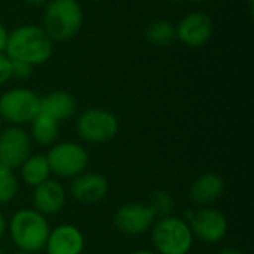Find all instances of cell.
Here are the masks:
<instances>
[{"instance_id": "cell-1", "label": "cell", "mask_w": 254, "mask_h": 254, "mask_svg": "<svg viewBox=\"0 0 254 254\" xmlns=\"http://www.w3.org/2000/svg\"><path fill=\"white\" fill-rule=\"evenodd\" d=\"M54 42L39 25H19L9 31L4 54L12 61H22L30 65L46 63L54 52Z\"/></svg>"}, {"instance_id": "cell-2", "label": "cell", "mask_w": 254, "mask_h": 254, "mask_svg": "<svg viewBox=\"0 0 254 254\" xmlns=\"http://www.w3.org/2000/svg\"><path fill=\"white\" fill-rule=\"evenodd\" d=\"M83 9L77 0H49L43 13V30L52 42H67L82 28Z\"/></svg>"}, {"instance_id": "cell-3", "label": "cell", "mask_w": 254, "mask_h": 254, "mask_svg": "<svg viewBox=\"0 0 254 254\" xmlns=\"http://www.w3.org/2000/svg\"><path fill=\"white\" fill-rule=\"evenodd\" d=\"M7 231L10 240L21 252L33 254L45 249L51 228L45 216L36 210L24 208L10 217Z\"/></svg>"}, {"instance_id": "cell-4", "label": "cell", "mask_w": 254, "mask_h": 254, "mask_svg": "<svg viewBox=\"0 0 254 254\" xmlns=\"http://www.w3.org/2000/svg\"><path fill=\"white\" fill-rule=\"evenodd\" d=\"M150 234L158 254H188L195 240L189 223L174 216L156 219Z\"/></svg>"}, {"instance_id": "cell-5", "label": "cell", "mask_w": 254, "mask_h": 254, "mask_svg": "<svg viewBox=\"0 0 254 254\" xmlns=\"http://www.w3.org/2000/svg\"><path fill=\"white\" fill-rule=\"evenodd\" d=\"M40 112V97L28 88H12L0 95V118L10 125L30 124Z\"/></svg>"}, {"instance_id": "cell-6", "label": "cell", "mask_w": 254, "mask_h": 254, "mask_svg": "<svg viewBox=\"0 0 254 254\" xmlns=\"http://www.w3.org/2000/svg\"><path fill=\"white\" fill-rule=\"evenodd\" d=\"M51 173L61 179H74L85 173L89 164L86 149L74 141L55 143L46 153Z\"/></svg>"}, {"instance_id": "cell-7", "label": "cell", "mask_w": 254, "mask_h": 254, "mask_svg": "<svg viewBox=\"0 0 254 254\" xmlns=\"http://www.w3.org/2000/svg\"><path fill=\"white\" fill-rule=\"evenodd\" d=\"M77 134L91 144H103L113 140L119 131L118 118L106 109H88L82 112L76 122Z\"/></svg>"}, {"instance_id": "cell-8", "label": "cell", "mask_w": 254, "mask_h": 254, "mask_svg": "<svg viewBox=\"0 0 254 254\" xmlns=\"http://www.w3.org/2000/svg\"><path fill=\"white\" fill-rule=\"evenodd\" d=\"M31 155V138L22 127L10 125L0 131V165L16 170Z\"/></svg>"}, {"instance_id": "cell-9", "label": "cell", "mask_w": 254, "mask_h": 254, "mask_svg": "<svg viewBox=\"0 0 254 254\" xmlns=\"http://www.w3.org/2000/svg\"><path fill=\"white\" fill-rule=\"evenodd\" d=\"M156 220V216L149 205L140 202H131L119 207L113 216L115 228L129 237H138L149 232Z\"/></svg>"}, {"instance_id": "cell-10", "label": "cell", "mask_w": 254, "mask_h": 254, "mask_svg": "<svg viewBox=\"0 0 254 254\" xmlns=\"http://www.w3.org/2000/svg\"><path fill=\"white\" fill-rule=\"evenodd\" d=\"M193 238L205 244L220 243L228 234V220L225 214L213 207H202L196 210L188 222Z\"/></svg>"}, {"instance_id": "cell-11", "label": "cell", "mask_w": 254, "mask_h": 254, "mask_svg": "<svg viewBox=\"0 0 254 254\" xmlns=\"http://www.w3.org/2000/svg\"><path fill=\"white\" fill-rule=\"evenodd\" d=\"M214 31L211 18L204 12H190L176 25V39L189 48H199L210 42Z\"/></svg>"}, {"instance_id": "cell-12", "label": "cell", "mask_w": 254, "mask_h": 254, "mask_svg": "<svg viewBox=\"0 0 254 254\" xmlns=\"http://www.w3.org/2000/svg\"><path fill=\"white\" fill-rule=\"evenodd\" d=\"M109 193V182L103 174L85 171L74 177L70 185V195L83 205L101 202Z\"/></svg>"}, {"instance_id": "cell-13", "label": "cell", "mask_w": 254, "mask_h": 254, "mask_svg": "<svg viewBox=\"0 0 254 254\" xmlns=\"http://www.w3.org/2000/svg\"><path fill=\"white\" fill-rule=\"evenodd\" d=\"M43 250L46 254H82L85 250V237L74 225H58L49 231Z\"/></svg>"}, {"instance_id": "cell-14", "label": "cell", "mask_w": 254, "mask_h": 254, "mask_svg": "<svg viewBox=\"0 0 254 254\" xmlns=\"http://www.w3.org/2000/svg\"><path fill=\"white\" fill-rule=\"evenodd\" d=\"M33 210L40 213L42 216H54L60 213L67 201V193L64 186L55 180V179H48L43 183L37 185L33 188Z\"/></svg>"}, {"instance_id": "cell-15", "label": "cell", "mask_w": 254, "mask_h": 254, "mask_svg": "<svg viewBox=\"0 0 254 254\" xmlns=\"http://www.w3.org/2000/svg\"><path fill=\"white\" fill-rule=\"evenodd\" d=\"M225 193V180L216 173H204L195 179L189 189L190 201L198 207H211Z\"/></svg>"}, {"instance_id": "cell-16", "label": "cell", "mask_w": 254, "mask_h": 254, "mask_svg": "<svg viewBox=\"0 0 254 254\" xmlns=\"http://www.w3.org/2000/svg\"><path fill=\"white\" fill-rule=\"evenodd\" d=\"M77 101L67 91H52L40 98V112L57 122L68 121L76 115Z\"/></svg>"}, {"instance_id": "cell-17", "label": "cell", "mask_w": 254, "mask_h": 254, "mask_svg": "<svg viewBox=\"0 0 254 254\" xmlns=\"http://www.w3.org/2000/svg\"><path fill=\"white\" fill-rule=\"evenodd\" d=\"M30 138L39 146H52L60 135V122L43 113H39L30 122Z\"/></svg>"}, {"instance_id": "cell-18", "label": "cell", "mask_w": 254, "mask_h": 254, "mask_svg": "<svg viewBox=\"0 0 254 254\" xmlns=\"http://www.w3.org/2000/svg\"><path fill=\"white\" fill-rule=\"evenodd\" d=\"M19 170L22 182L31 188H36L37 185L48 180L51 174L46 155H30L28 159H25V162L19 167Z\"/></svg>"}, {"instance_id": "cell-19", "label": "cell", "mask_w": 254, "mask_h": 254, "mask_svg": "<svg viewBox=\"0 0 254 254\" xmlns=\"http://www.w3.org/2000/svg\"><path fill=\"white\" fill-rule=\"evenodd\" d=\"M147 40L159 48L170 46L176 39V25H173L167 19H155L149 24L146 30Z\"/></svg>"}, {"instance_id": "cell-20", "label": "cell", "mask_w": 254, "mask_h": 254, "mask_svg": "<svg viewBox=\"0 0 254 254\" xmlns=\"http://www.w3.org/2000/svg\"><path fill=\"white\" fill-rule=\"evenodd\" d=\"M19 182L13 170L0 165V205L12 202L18 193Z\"/></svg>"}, {"instance_id": "cell-21", "label": "cell", "mask_w": 254, "mask_h": 254, "mask_svg": "<svg viewBox=\"0 0 254 254\" xmlns=\"http://www.w3.org/2000/svg\"><path fill=\"white\" fill-rule=\"evenodd\" d=\"M149 207L156 216V219L167 217V216H171V211L174 208V199L171 193H168L167 190H156L150 198Z\"/></svg>"}, {"instance_id": "cell-22", "label": "cell", "mask_w": 254, "mask_h": 254, "mask_svg": "<svg viewBox=\"0 0 254 254\" xmlns=\"http://www.w3.org/2000/svg\"><path fill=\"white\" fill-rule=\"evenodd\" d=\"M31 74H33V65L22 61H12V79L24 80L31 77Z\"/></svg>"}, {"instance_id": "cell-23", "label": "cell", "mask_w": 254, "mask_h": 254, "mask_svg": "<svg viewBox=\"0 0 254 254\" xmlns=\"http://www.w3.org/2000/svg\"><path fill=\"white\" fill-rule=\"evenodd\" d=\"M10 79H12V60L4 52H0V86L7 83Z\"/></svg>"}, {"instance_id": "cell-24", "label": "cell", "mask_w": 254, "mask_h": 254, "mask_svg": "<svg viewBox=\"0 0 254 254\" xmlns=\"http://www.w3.org/2000/svg\"><path fill=\"white\" fill-rule=\"evenodd\" d=\"M7 36H9L7 28L4 27V24H3V22H0V52H4V49H6Z\"/></svg>"}, {"instance_id": "cell-25", "label": "cell", "mask_w": 254, "mask_h": 254, "mask_svg": "<svg viewBox=\"0 0 254 254\" xmlns=\"http://www.w3.org/2000/svg\"><path fill=\"white\" fill-rule=\"evenodd\" d=\"M6 231H7V222H6V217L3 216V213L0 211V241L3 240Z\"/></svg>"}, {"instance_id": "cell-26", "label": "cell", "mask_w": 254, "mask_h": 254, "mask_svg": "<svg viewBox=\"0 0 254 254\" xmlns=\"http://www.w3.org/2000/svg\"><path fill=\"white\" fill-rule=\"evenodd\" d=\"M49 0H24L25 4L33 6V7H40V6H46Z\"/></svg>"}, {"instance_id": "cell-27", "label": "cell", "mask_w": 254, "mask_h": 254, "mask_svg": "<svg viewBox=\"0 0 254 254\" xmlns=\"http://www.w3.org/2000/svg\"><path fill=\"white\" fill-rule=\"evenodd\" d=\"M219 254H243V252H240L238 249H234V247H226V249L220 250Z\"/></svg>"}, {"instance_id": "cell-28", "label": "cell", "mask_w": 254, "mask_h": 254, "mask_svg": "<svg viewBox=\"0 0 254 254\" xmlns=\"http://www.w3.org/2000/svg\"><path fill=\"white\" fill-rule=\"evenodd\" d=\"M131 254H158V253L150 252V250H137V252H132Z\"/></svg>"}, {"instance_id": "cell-29", "label": "cell", "mask_w": 254, "mask_h": 254, "mask_svg": "<svg viewBox=\"0 0 254 254\" xmlns=\"http://www.w3.org/2000/svg\"><path fill=\"white\" fill-rule=\"evenodd\" d=\"M185 1H190V3H204L207 0H185Z\"/></svg>"}, {"instance_id": "cell-30", "label": "cell", "mask_w": 254, "mask_h": 254, "mask_svg": "<svg viewBox=\"0 0 254 254\" xmlns=\"http://www.w3.org/2000/svg\"><path fill=\"white\" fill-rule=\"evenodd\" d=\"M12 254H30V253H25V252H21V250H18V252H15V253Z\"/></svg>"}, {"instance_id": "cell-31", "label": "cell", "mask_w": 254, "mask_h": 254, "mask_svg": "<svg viewBox=\"0 0 254 254\" xmlns=\"http://www.w3.org/2000/svg\"><path fill=\"white\" fill-rule=\"evenodd\" d=\"M1 124H3V121H1V118H0V131L3 129V128H1Z\"/></svg>"}, {"instance_id": "cell-32", "label": "cell", "mask_w": 254, "mask_h": 254, "mask_svg": "<svg viewBox=\"0 0 254 254\" xmlns=\"http://www.w3.org/2000/svg\"><path fill=\"white\" fill-rule=\"evenodd\" d=\"M89 1H101V0H89Z\"/></svg>"}]
</instances>
